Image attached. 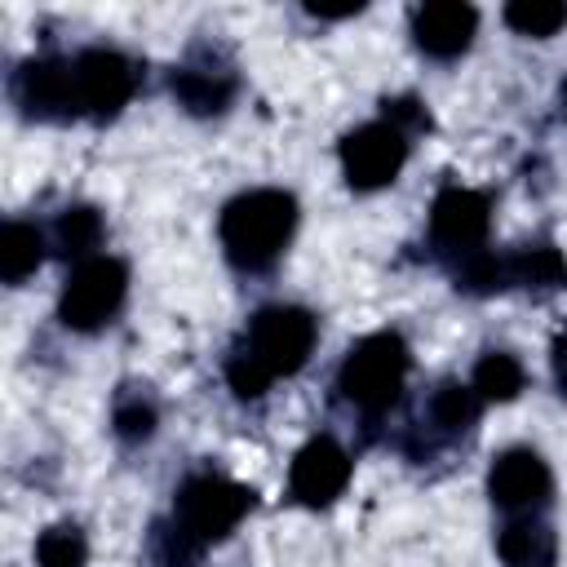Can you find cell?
<instances>
[{"label": "cell", "instance_id": "cell-10", "mask_svg": "<svg viewBox=\"0 0 567 567\" xmlns=\"http://www.w3.org/2000/svg\"><path fill=\"white\" fill-rule=\"evenodd\" d=\"M288 483H292V496L301 505H328V501H337L346 492V483H350V456H346V447L337 439H328V434L310 439L297 452Z\"/></svg>", "mask_w": 567, "mask_h": 567}, {"label": "cell", "instance_id": "cell-16", "mask_svg": "<svg viewBox=\"0 0 567 567\" xmlns=\"http://www.w3.org/2000/svg\"><path fill=\"white\" fill-rule=\"evenodd\" d=\"M173 93H177V102H182L186 111H195V115H217V111L230 102V80L186 66V71L173 75Z\"/></svg>", "mask_w": 567, "mask_h": 567}, {"label": "cell", "instance_id": "cell-20", "mask_svg": "<svg viewBox=\"0 0 567 567\" xmlns=\"http://www.w3.org/2000/svg\"><path fill=\"white\" fill-rule=\"evenodd\" d=\"M84 554H89L84 536L71 523H58V527L40 532V540H35V563L40 567H84Z\"/></svg>", "mask_w": 567, "mask_h": 567}, {"label": "cell", "instance_id": "cell-23", "mask_svg": "<svg viewBox=\"0 0 567 567\" xmlns=\"http://www.w3.org/2000/svg\"><path fill=\"white\" fill-rule=\"evenodd\" d=\"M381 106H385V115H381V120H390L403 137H412V133L430 128V115H425V106H421L416 97H385Z\"/></svg>", "mask_w": 567, "mask_h": 567}, {"label": "cell", "instance_id": "cell-11", "mask_svg": "<svg viewBox=\"0 0 567 567\" xmlns=\"http://www.w3.org/2000/svg\"><path fill=\"white\" fill-rule=\"evenodd\" d=\"M13 97L35 120L75 115V75H71V62H58V58L27 62L18 71V80H13Z\"/></svg>", "mask_w": 567, "mask_h": 567}, {"label": "cell", "instance_id": "cell-27", "mask_svg": "<svg viewBox=\"0 0 567 567\" xmlns=\"http://www.w3.org/2000/svg\"><path fill=\"white\" fill-rule=\"evenodd\" d=\"M563 111H567V84H563Z\"/></svg>", "mask_w": 567, "mask_h": 567}, {"label": "cell", "instance_id": "cell-5", "mask_svg": "<svg viewBox=\"0 0 567 567\" xmlns=\"http://www.w3.org/2000/svg\"><path fill=\"white\" fill-rule=\"evenodd\" d=\"M128 292V270L115 257H89L71 270L62 297H58V319L75 332H97L102 323H111V315L120 310Z\"/></svg>", "mask_w": 567, "mask_h": 567}, {"label": "cell", "instance_id": "cell-7", "mask_svg": "<svg viewBox=\"0 0 567 567\" xmlns=\"http://www.w3.org/2000/svg\"><path fill=\"white\" fill-rule=\"evenodd\" d=\"M75 75V111L93 115V120H111L120 115V106L133 97L137 89V71L124 53L115 49H89L71 62Z\"/></svg>", "mask_w": 567, "mask_h": 567}, {"label": "cell", "instance_id": "cell-1", "mask_svg": "<svg viewBox=\"0 0 567 567\" xmlns=\"http://www.w3.org/2000/svg\"><path fill=\"white\" fill-rule=\"evenodd\" d=\"M315 350V319L301 306H270L261 310L248 332L244 346L235 350V359L226 363V381L239 399H257L266 394V385L275 377L297 372Z\"/></svg>", "mask_w": 567, "mask_h": 567}, {"label": "cell", "instance_id": "cell-6", "mask_svg": "<svg viewBox=\"0 0 567 567\" xmlns=\"http://www.w3.org/2000/svg\"><path fill=\"white\" fill-rule=\"evenodd\" d=\"M403 159H408V137L390 120L359 124L341 142V168H346V182L354 190H381V186H390L399 177Z\"/></svg>", "mask_w": 567, "mask_h": 567}, {"label": "cell", "instance_id": "cell-3", "mask_svg": "<svg viewBox=\"0 0 567 567\" xmlns=\"http://www.w3.org/2000/svg\"><path fill=\"white\" fill-rule=\"evenodd\" d=\"M248 509H252L248 487H239L230 478H217V474L186 478L182 492H177V505H173L177 540L182 545H213V540L230 536Z\"/></svg>", "mask_w": 567, "mask_h": 567}, {"label": "cell", "instance_id": "cell-19", "mask_svg": "<svg viewBox=\"0 0 567 567\" xmlns=\"http://www.w3.org/2000/svg\"><path fill=\"white\" fill-rule=\"evenodd\" d=\"M563 22H567V4H558V0H514V4H505V27H514L518 35L545 40Z\"/></svg>", "mask_w": 567, "mask_h": 567}, {"label": "cell", "instance_id": "cell-13", "mask_svg": "<svg viewBox=\"0 0 567 567\" xmlns=\"http://www.w3.org/2000/svg\"><path fill=\"white\" fill-rule=\"evenodd\" d=\"M496 549H501V563H505V567H554L558 540H554V532H549L545 523L523 518V523H509V527L501 532Z\"/></svg>", "mask_w": 567, "mask_h": 567}, {"label": "cell", "instance_id": "cell-9", "mask_svg": "<svg viewBox=\"0 0 567 567\" xmlns=\"http://www.w3.org/2000/svg\"><path fill=\"white\" fill-rule=\"evenodd\" d=\"M549 487H554L549 465H545L532 447H509V452H501V456L492 461L487 492H492V501H496L501 509H509V514H527V509L545 505V501H549Z\"/></svg>", "mask_w": 567, "mask_h": 567}, {"label": "cell", "instance_id": "cell-24", "mask_svg": "<svg viewBox=\"0 0 567 567\" xmlns=\"http://www.w3.org/2000/svg\"><path fill=\"white\" fill-rule=\"evenodd\" d=\"M115 430H120L124 439H146V434L155 430V408L142 403V399H124V403L115 408Z\"/></svg>", "mask_w": 567, "mask_h": 567}, {"label": "cell", "instance_id": "cell-4", "mask_svg": "<svg viewBox=\"0 0 567 567\" xmlns=\"http://www.w3.org/2000/svg\"><path fill=\"white\" fill-rule=\"evenodd\" d=\"M408 377V346L394 332H372L359 346H350L341 363V394L363 412H385Z\"/></svg>", "mask_w": 567, "mask_h": 567}, {"label": "cell", "instance_id": "cell-14", "mask_svg": "<svg viewBox=\"0 0 567 567\" xmlns=\"http://www.w3.org/2000/svg\"><path fill=\"white\" fill-rule=\"evenodd\" d=\"M40 261H44V235L27 221H9L0 235V275L9 284H22L27 275H35Z\"/></svg>", "mask_w": 567, "mask_h": 567}, {"label": "cell", "instance_id": "cell-15", "mask_svg": "<svg viewBox=\"0 0 567 567\" xmlns=\"http://www.w3.org/2000/svg\"><path fill=\"white\" fill-rule=\"evenodd\" d=\"M523 381H527L523 363H518L514 354H505V350H492V354L478 359L470 385H474V394H478L483 403H509V399H518Z\"/></svg>", "mask_w": 567, "mask_h": 567}, {"label": "cell", "instance_id": "cell-21", "mask_svg": "<svg viewBox=\"0 0 567 567\" xmlns=\"http://www.w3.org/2000/svg\"><path fill=\"white\" fill-rule=\"evenodd\" d=\"M478 394H474V385H443L439 394H434V403H430V412H434V421L447 430V434H456V430H465V425H474V416H478Z\"/></svg>", "mask_w": 567, "mask_h": 567}, {"label": "cell", "instance_id": "cell-2", "mask_svg": "<svg viewBox=\"0 0 567 567\" xmlns=\"http://www.w3.org/2000/svg\"><path fill=\"white\" fill-rule=\"evenodd\" d=\"M297 226V199L288 190L261 186V190H244L221 208V248L235 266L244 270H261L270 266L284 244L292 239Z\"/></svg>", "mask_w": 567, "mask_h": 567}, {"label": "cell", "instance_id": "cell-25", "mask_svg": "<svg viewBox=\"0 0 567 567\" xmlns=\"http://www.w3.org/2000/svg\"><path fill=\"white\" fill-rule=\"evenodd\" d=\"M554 381H558V390L567 394V332L554 341Z\"/></svg>", "mask_w": 567, "mask_h": 567}, {"label": "cell", "instance_id": "cell-26", "mask_svg": "<svg viewBox=\"0 0 567 567\" xmlns=\"http://www.w3.org/2000/svg\"><path fill=\"white\" fill-rule=\"evenodd\" d=\"M315 18H350V13H359L363 4H306Z\"/></svg>", "mask_w": 567, "mask_h": 567}, {"label": "cell", "instance_id": "cell-12", "mask_svg": "<svg viewBox=\"0 0 567 567\" xmlns=\"http://www.w3.org/2000/svg\"><path fill=\"white\" fill-rule=\"evenodd\" d=\"M474 27H478V13H474V4H461V0H434V4L416 9V18H412L416 49L430 58L465 53L474 40Z\"/></svg>", "mask_w": 567, "mask_h": 567}, {"label": "cell", "instance_id": "cell-8", "mask_svg": "<svg viewBox=\"0 0 567 567\" xmlns=\"http://www.w3.org/2000/svg\"><path fill=\"white\" fill-rule=\"evenodd\" d=\"M487 195L478 190H465V186H447L439 190L434 208H430V235L443 252L452 257H474L483 252V239H487Z\"/></svg>", "mask_w": 567, "mask_h": 567}, {"label": "cell", "instance_id": "cell-18", "mask_svg": "<svg viewBox=\"0 0 567 567\" xmlns=\"http://www.w3.org/2000/svg\"><path fill=\"white\" fill-rule=\"evenodd\" d=\"M58 248L66 252V257H84L89 261V252L102 244V217H97V208H89V204H75V208H66L62 217H58Z\"/></svg>", "mask_w": 567, "mask_h": 567}, {"label": "cell", "instance_id": "cell-17", "mask_svg": "<svg viewBox=\"0 0 567 567\" xmlns=\"http://www.w3.org/2000/svg\"><path fill=\"white\" fill-rule=\"evenodd\" d=\"M509 284H527V288H563L567 284V261L558 248L536 244L523 248L518 257H509Z\"/></svg>", "mask_w": 567, "mask_h": 567}, {"label": "cell", "instance_id": "cell-22", "mask_svg": "<svg viewBox=\"0 0 567 567\" xmlns=\"http://www.w3.org/2000/svg\"><path fill=\"white\" fill-rule=\"evenodd\" d=\"M456 284L465 292H496L509 284V257H492V252H474L456 266Z\"/></svg>", "mask_w": 567, "mask_h": 567}]
</instances>
